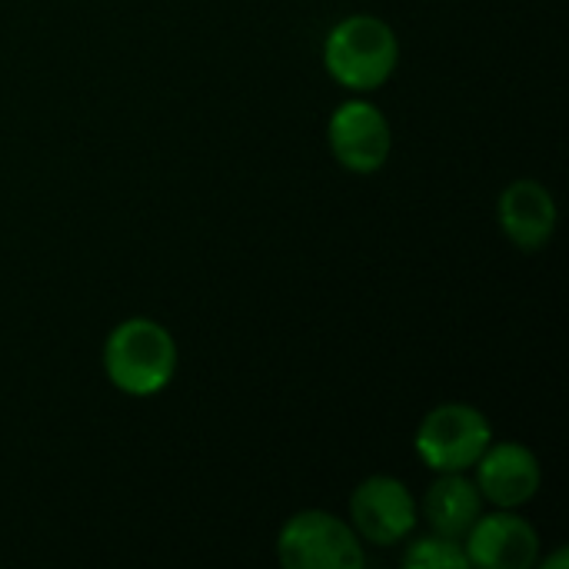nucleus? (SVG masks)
<instances>
[{
    "label": "nucleus",
    "instance_id": "nucleus-7",
    "mask_svg": "<svg viewBox=\"0 0 569 569\" xmlns=\"http://www.w3.org/2000/svg\"><path fill=\"white\" fill-rule=\"evenodd\" d=\"M473 470H477L473 483L483 503L497 510H520L543 487L540 460L523 443H490L483 457L473 463Z\"/></svg>",
    "mask_w": 569,
    "mask_h": 569
},
{
    "label": "nucleus",
    "instance_id": "nucleus-9",
    "mask_svg": "<svg viewBox=\"0 0 569 569\" xmlns=\"http://www.w3.org/2000/svg\"><path fill=\"white\" fill-rule=\"evenodd\" d=\"M507 240L527 253L543 250L557 233V200L540 180H513L497 203Z\"/></svg>",
    "mask_w": 569,
    "mask_h": 569
},
{
    "label": "nucleus",
    "instance_id": "nucleus-5",
    "mask_svg": "<svg viewBox=\"0 0 569 569\" xmlns=\"http://www.w3.org/2000/svg\"><path fill=\"white\" fill-rule=\"evenodd\" d=\"M327 140L337 163L350 173H377L390 160L393 133L387 113L370 100H347L330 113Z\"/></svg>",
    "mask_w": 569,
    "mask_h": 569
},
{
    "label": "nucleus",
    "instance_id": "nucleus-6",
    "mask_svg": "<svg viewBox=\"0 0 569 569\" xmlns=\"http://www.w3.org/2000/svg\"><path fill=\"white\" fill-rule=\"evenodd\" d=\"M350 527L370 547H397L417 527V500L397 477H370L350 497Z\"/></svg>",
    "mask_w": 569,
    "mask_h": 569
},
{
    "label": "nucleus",
    "instance_id": "nucleus-3",
    "mask_svg": "<svg viewBox=\"0 0 569 569\" xmlns=\"http://www.w3.org/2000/svg\"><path fill=\"white\" fill-rule=\"evenodd\" d=\"M277 560L287 569H360L367 553L350 520L327 510H300L277 533Z\"/></svg>",
    "mask_w": 569,
    "mask_h": 569
},
{
    "label": "nucleus",
    "instance_id": "nucleus-4",
    "mask_svg": "<svg viewBox=\"0 0 569 569\" xmlns=\"http://www.w3.org/2000/svg\"><path fill=\"white\" fill-rule=\"evenodd\" d=\"M493 443V427L473 403H440L417 427L413 447L433 473H467Z\"/></svg>",
    "mask_w": 569,
    "mask_h": 569
},
{
    "label": "nucleus",
    "instance_id": "nucleus-11",
    "mask_svg": "<svg viewBox=\"0 0 569 569\" xmlns=\"http://www.w3.org/2000/svg\"><path fill=\"white\" fill-rule=\"evenodd\" d=\"M403 567L407 569H467V550L460 540H450V537H440V533H430V537H420L407 553H403Z\"/></svg>",
    "mask_w": 569,
    "mask_h": 569
},
{
    "label": "nucleus",
    "instance_id": "nucleus-10",
    "mask_svg": "<svg viewBox=\"0 0 569 569\" xmlns=\"http://www.w3.org/2000/svg\"><path fill=\"white\" fill-rule=\"evenodd\" d=\"M483 497L477 483L467 473H437V480L427 487L423 497V517L430 533L460 540L473 530V523L483 517Z\"/></svg>",
    "mask_w": 569,
    "mask_h": 569
},
{
    "label": "nucleus",
    "instance_id": "nucleus-2",
    "mask_svg": "<svg viewBox=\"0 0 569 569\" xmlns=\"http://www.w3.org/2000/svg\"><path fill=\"white\" fill-rule=\"evenodd\" d=\"M400 63V40L393 27L373 13L343 17L330 27L323 40V67L327 73L357 93L383 87Z\"/></svg>",
    "mask_w": 569,
    "mask_h": 569
},
{
    "label": "nucleus",
    "instance_id": "nucleus-1",
    "mask_svg": "<svg viewBox=\"0 0 569 569\" xmlns=\"http://www.w3.org/2000/svg\"><path fill=\"white\" fill-rule=\"evenodd\" d=\"M103 373L127 397H157L177 373V340L163 323L130 317L103 343Z\"/></svg>",
    "mask_w": 569,
    "mask_h": 569
},
{
    "label": "nucleus",
    "instance_id": "nucleus-8",
    "mask_svg": "<svg viewBox=\"0 0 569 569\" xmlns=\"http://www.w3.org/2000/svg\"><path fill=\"white\" fill-rule=\"evenodd\" d=\"M463 550L477 569H530L540 560V537L517 510H493L473 523Z\"/></svg>",
    "mask_w": 569,
    "mask_h": 569
}]
</instances>
